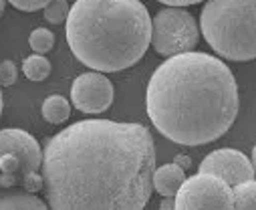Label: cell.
<instances>
[{
	"instance_id": "obj_1",
	"label": "cell",
	"mask_w": 256,
	"mask_h": 210,
	"mask_svg": "<svg viewBox=\"0 0 256 210\" xmlns=\"http://www.w3.org/2000/svg\"><path fill=\"white\" fill-rule=\"evenodd\" d=\"M40 168L52 210H142L154 192L156 146L142 123L85 119L46 137Z\"/></svg>"
},
{
	"instance_id": "obj_2",
	"label": "cell",
	"mask_w": 256,
	"mask_h": 210,
	"mask_svg": "<svg viewBox=\"0 0 256 210\" xmlns=\"http://www.w3.org/2000/svg\"><path fill=\"white\" fill-rule=\"evenodd\" d=\"M238 85L226 63L188 51L168 57L148 83L146 107L156 129L182 146L222 137L238 115Z\"/></svg>"
},
{
	"instance_id": "obj_3",
	"label": "cell",
	"mask_w": 256,
	"mask_h": 210,
	"mask_svg": "<svg viewBox=\"0 0 256 210\" xmlns=\"http://www.w3.org/2000/svg\"><path fill=\"white\" fill-rule=\"evenodd\" d=\"M65 23L71 53L101 73L134 67L152 41V17L140 0H77Z\"/></svg>"
},
{
	"instance_id": "obj_4",
	"label": "cell",
	"mask_w": 256,
	"mask_h": 210,
	"mask_svg": "<svg viewBox=\"0 0 256 210\" xmlns=\"http://www.w3.org/2000/svg\"><path fill=\"white\" fill-rule=\"evenodd\" d=\"M200 29L222 59L252 61L256 57V0H208Z\"/></svg>"
},
{
	"instance_id": "obj_5",
	"label": "cell",
	"mask_w": 256,
	"mask_h": 210,
	"mask_svg": "<svg viewBox=\"0 0 256 210\" xmlns=\"http://www.w3.org/2000/svg\"><path fill=\"white\" fill-rule=\"evenodd\" d=\"M198 25L188 11L180 7L162 9L152 21V41L156 53L164 57L194 51L198 45Z\"/></svg>"
},
{
	"instance_id": "obj_6",
	"label": "cell",
	"mask_w": 256,
	"mask_h": 210,
	"mask_svg": "<svg viewBox=\"0 0 256 210\" xmlns=\"http://www.w3.org/2000/svg\"><path fill=\"white\" fill-rule=\"evenodd\" d=\"M174 208L178 210H232L230 186L210 174L200 172L182 182L174 194Z\"/></svg>"
},
{
	"instance_id": "obj_7",
	"label": "cell",
	"mask_w": 256,
	"mask_h": 210,
	"mask_svg": "<svg viewBox=\"0 0 256 210\" xmlns=\"http://www.w3.org/2000/svg\"><path fill=\"white\" fill-rule=\"evenodd\" d=\"M2 154H12L18 158V166H20L18 184H22L24 190L28 192L42 190V176L38 172L42 152L38 148V142L28 131L16 127L0 131V156Z\"/></svg>"
},
{
	"instance_id": "obj_8",
	"label": "cell",
	"mask_w": 256,
	"mask_h": 210,
	"mask_svg": "<svg viewBox=\"0 0 256 210\" xmlns=\"http://www.w3.org/2000/svg\"><path fill=\"white\" fill-rule=\"evenodd\" d=\"M71 101L83 113H103L113 103V85L101 71L83 73L73 81Z\"/></svg>"
},
{
	"instance_id": "obj_9",
	"label": "cell",
	"mask_w": 256,
	"mask_h": 210,
	"mask_svg": "<svg viewBox=\"0 0 256 210\" xmlns=\"http://www.w3.org/2000/svg\"><path fill=\"white\" fill-rule=\"evenodd\" d=\"M200 172H210L222 178L228 186L254 178V166L248 156L232 148H222L208 154L200 164Z\"/></svg>"
},
{
	"instance_id": "obj_10",
	"label": "cell",
	"mask_w": 256,
	"mask_h": 210,
	"mask_svg": "<svg viewBox=\"0 0 256 210\" xmlns=\"http://www.w3.org/2000/svg\"><path fill=\"white\" fill-rule=\"evenodd\" d=\"M46 204L24 188L0 186V210H44Z\"/></svg>"
},
{
	"instance_id": "obj_11",
	"label": "cell",
	"mask_w": 256,
	"mask_h": 210,
	"mask_svg": "<svg viewBox=\"0 0 256 210\" xmlns=\"http://www.w3.org/2000/svg\"><path fill=\"white\" fill-rule=\"evenodd\" d=\"M184 180H186V170L178 164H166L162 168H156L152 174L154 190L162 196H174Z\"/></svg>"
},
{
	"instance_id": "obj_12",
	"label": "cell",
	"mask_w": 256,
	"mask_h": 210,
	"mask_svg": "<svg viewBox=\"0 0 256 210\" xmlns=\"http://www.w3.org/2000/svg\"><path fill=\"white\" fill-rule=\"evenodd\" d=\"M232 192V208L236 210H254L256 208V182L244 180L230 186Z\"/></svg>"
},
{
	"instance_id": "obj_13",
	"label": "cell",
	"mask_w": 256,
	"mask_h": 210,
	"mask_svg": "<svg viewBox=\"0 0 256 210\" xmlns=\"http://www.w3.org/2000/svg\"><path fill=\"white\" fill-rule=\"evenodd\" d=\"M71 115V103L62 95H50L42 101V117L48 123H62Z\"/></svg>"
},
{
	"instance_id": "obj_14",
	"label": "cell",
	"mask_w": 256,
	"mask_h": 210,
	"mask_svg": "<svg viewBox=\"0 0 256 210\" xmlns=\"http://www.w3.org/2000/svg\"><path fill=\"white\" fill-rule=\"evenodd\" d=\"M22 73L30 81H44L50 75V63H48V59L44 55L34 53V55H30V57L24 59Z\"/></svg>"
},
{
	"instance_id": "obj_15",
	"label": "cell",
	"mask_w": 256,
	"mask_h": 210,
	"mask_svg": "<svg viewBox=\"0 0 256 210\" xmlns=\"http://www.w3.org/2000/svg\"><path fill=\"white\" fill-rule=\"evenodd\" d=\"M18 158L12 154H2L0 156V186L8 188V186H16L20 180L18 174Z\"/></svg>"
},
{
	"instance_id": "obj_16",
	"label": "cell",
	"mask_w": 256,
	"mask_h": 210,
	"mask_svg": "<svg viewBox=\"0 0 256 210\" xmlns=\"http://www.w3.org/2000/svg\"><path fill=\"white\" fill-rule=\"evenodd\" d=\"M28 45H30V49H32L34 53L44 55V53H48V51L52 49V45H54V35H52L48 29H34V31L30 33V37H28Z\"/></svg>"
},
{
	"instance_id": "obj_17",
	"label": "cell",
	"mask_w": 256,
	"mask_h": 210,
	"mask_svg": "<svg viewBox=\"0 0 256 210\" xmlns=\"http://www.w3.org/2000/svg\"><path fill=\"white\" fill-rule=\"evenodd\" d=\"M67 13H69L67 0H50L44 7V21L50 25H60V23H65Z\"/></svg>"
},
{
	"instance_id": "obj_18",
	"label": "cell",
	"mask_w": 256,
	"mask_h": 210,
	"mask_svg": "<svg viewBox=\"0 0 256 210\" xmlns=\"http://www.w3.org/2000/svg\"><path fill=\"white\" fill-rule=\"evenodd\" d=\"M18 77V69L12 61H2L0 63V85L2 87H10L16 83Z\"/></svg>"
},
{
	"instance_id": "obj_19",
	"label": "cell",
	"mask_w": 256,
	"mask_h": 210,
	"mask_svg": "<svg viewBox=\"0 0 256 210\" xmlns=\"http://www.w3.org/2000/svg\"><path fill=\"white\" fill-rule=\"evenodd\" d=\"M8 3L18 9V11H24V13H34V11H40L44 9L50 0H8Z\"/></svg>"
},
{
	"instance_id": "obj_20",
	"label": "cell",
	"mask_w": 256,
	"mask_h": 210,
	"mask_svg": "<svg viewBox=\"0 0 256 210\" xmlns=\"http://www.w3.org/2000/svg\"><path fill=\"white\" fill-rule=\"evenodd\" d=\"M158 3L166 7H190V5H198L202 0H158Z\"/></svg>"
},
{
	"instance_id": "obj_21",
	"label": "cell",
	"mask_w": 256,
	"mask_h": 210,
	"mask_svg": "<svg viewBox=\"0 0 256 210\" xmlns=\"http://www.w3.org/2000/svg\"><path fill=\"white\" fill-rule=\"evenodd\" d=\"M174 164H178V166H182L184 170H188L190 166H192V160L186 156V154H180V156H176V160H174Z\"/></svg>"
},
{
	"instance_id": "obj_22",
	"label": "cell",
	"mask_w": 256,
	"mask_h": 210,
	"mask_svg": "<svg viewBox=\"0 0 256 210\" xmlns=\"http://www.w3.org/2000/svg\"><path fill=\"white\" fill-rule=\"evenodd\" d=\"M162 210H172L174 208V196H164V200L160 202Z\"/></svg>"
},
{
	"instance_id": "obj_23",
	"label": "cell",
	"mask_w": 256,
	"mask_h": 210,
	"mask_svg": "<svg viewBox=\"0 0 256 210\" xmlns=\"http://www.w3.org/2000/svg\"><path fill=\"white\" fill-rule=\"evenodd\" d=\"M4 5H6V0H0V17H2V13H4Z\"/></svg>"
},
{
	"instance_id": "obj_24",
	"label": "cell",
	"mask_w": 256,
	"mask_h": 210,
	"mask_svg": "<svg viewBox=\"0 0 256 210\" xmlns=\"http://www.w3.org/2000/svg\"><path fill=\"white\" fill-rule=\"evenodd\" d=\"M0 115H2V91H0Z\"/></svg>"
}]
</instances>
